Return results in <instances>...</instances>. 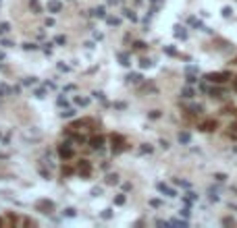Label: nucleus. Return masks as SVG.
<instances>
[{"mask_svg": "<svg viewBox=\"0 0 237 228\" xmlns=\"http://www.w3.org/2000/svg\"><path fill=\"white\" fill-rule=\"evenodd\" d=\"M229 77H231V73H227V71H216V73H208L206 79L212 83H225V81H229Z\"/></svg>", "mask_w": 237, "mask_h": 228, "instance_id": "nucleus-1", "label": "nucleus"}, {"mask_svg": "<svg viewBox=\"0 0 237 228\" xmlns=\"http://www.w3.org/2000/svg\"><path fill=\"white\" fill-rule=\"evenodd\" d=\"M35 209H38V212H42V214H50V212L54 209V203H52V201H48V199H40L38 203H35Z\"/></svg>", "mask_w": 237, "mask_h": 228, "instance_id": "nucleus-2", "label": "nucleus"}, {"mask_svg": "<svg viewBox=\"0 0 237 228\" xmlns=\"http://www.w3.org/2000/svg\"><path fill=\"white\" fill-rule=\"evenodd\" d=\"M58 156L63 160H71L73 158V147H71L69 143H60L58 145Z\"/></svg>", "mask_w": 237, "mask_h": 228, "instance_id": "nucleus-3", "label": "nucleus"}, {"mask_svg": "<svg viewBox=\"0 0 237 228\" xmlns=\"http://www.w3.org/2000/svg\"><path fill=\"white\" fill-rule=\"evenodd\" d=\"M110 143H112V152L118 153L121 149H123V143H125V139L121 137V135H112V137H110Z\"/></svg>", "mask_w": 237, "mask_h": 228, "instance_id": "nucleus-4", "label": "nucleus"}, {"mask_svg": "<svg viewBox=\"0 0 237 228\" xmlns=\"http://www.w3.org/2000/svg\"><path fill=\"white\" fill-rule=\"evenodd\" d=\"M46 11H48V13H60V11H63V2H60V0H48V4H46Z\"/></svg>", "mask_w": 237, "mask_h": 228, "instance_id": "nucleus-5", "label": "nucleus"}, {"mask_svg": "<svg viewBox=\"0 0 237 228\" xmlns=\"http://www.w3.org/2000/svg\"><path fill=\"white\" fill-rule=\"evenodd\" d=\"M216 127H218V123H216V120H206V123L200 124V131H204V133H212V131H216Z\"/></svg>", "mask_w": 237, "mask_h": 228, "instance_id": "nucleus-6", "label": "nucleus"}, {"mask_svg": "<svg viewBox=\"0 0 237 228\" xmlns=\"http://www.w3.org/2000/svg\"><path fill=\"white\" fill-rule=\"evenodd\" d=\"M156 189H158L160 193H164L167 197H177V191H175V189H168L164 183H158V185H156Z\"/></svg>", "mask_w": 237, "mask_h": 228, "instance_id": "nucleus-7", "label": "nucleus"}, {"mask_svg": "<svg viewBox=\"0 0 237 228\" xmlns=\"http://www.w3.org/2000/svg\"><path fill=\"white\" fill-rule=\"evenodd\" d=\"M104 141H106V139L102 137V135H96V137L90 139V145L94 147V149H100V147H104Z\"/></svg>", "mask_w": 237, "mask_h": 228, "instance_id": "nucleus-8", "label": "nucleus"}, {"mask_svg": "<svg viewBox=\"0 0 237 228\" xmlns=\"http://www.w3.org/2000/svg\"><path fill=\"white\" fill-rule=\"evenodd\" d=\"M90 172H92L90 162H87V160H81V162H79V174H83V176H90Z\"/></svg>", "mask_w": 237, "mask_h": 228, "instance_id": "nucleus-9", "label": "nucleus"}, {"mask_svg": "<svg viewBox=\"0 0 237 228\" xmlns=\"http://www.w3.org/2000/svg\"><path fill=\"white\" fill-rule=\"evenodd\" d=\"M189 141H191V135H189V133H179V143H183V145H187Z\"/></svg>", "mask_w": 237, "mask_h": 228, "instance_id": "nucleus-10", "label": "nucleus"}, {"mask_svg": "<svg viewBox=\"0 0 237 228\" xmlns=\"http://www.w3.org/2000/svg\"><path fill=\"white\" fill-rule=\"evenodd\" d=\"M181 96H183V97H187V100H191V97H194L195 93H194V89H191V87H183Z\"/></svg>", "mask_w": 237, "mask_h": 228, "instance_id": "nucleus-11", "label": "nucleus"}, {"mask_svg": "<svg viewBox=\"0 0 237 228\" xmlns=\"http://www.w3.org/2000/svg\"><path fill=\"white\" fill-rule=\"evenodd\" d=\"M29 4H31V8H34V13H35V15H40V13H42V6H40V0H31Z\"/></svg>", "mask_w": 237, "mask_h": 228, "instance_id": "nucleus-12", "label": "nucleus"}, {"mask_svg": "<svg viewBox=\"0 0 237 228\" xmlns=\"http://www.w3.org/2000/svg\"><path fill=\"white\" fill-rule=\"evenodd\" d=\"M94 15H96V17H100V19H104V17H106V8H104V6L94 8Z\"/></svg>", "mask_w": 237, "mask_h": 228, "instance_id": "nucleus-13", "label": "nucleus"}, {"mask_svg": "<svg viewBox=\"0 0 237 228\" xmlns=\"http://www.w3.org/2000/svg\"><path fill=\"white\" fill-rule=\"evenodd\" d=\"M60 116H63V118H73V116H75V110H73V108H67V110L60 112Z\"/></svg>", "mask_w": 237, "mask_h": 228, "instance_id": "nucleus-14", "label": "nucleus"}, {"mask_svg": "<svg viewBox=\"0 0 237 228\" xmlns=\"http://www.w3.org/2000/svg\"><path fill=\"white\" fill-rule=\"evenodd\" d=\"M106 183H108V185H117L118 183V174H108V176H106Z\"/></svg>", "mask_w": 237, "mask_h": 228, "instance_id": "nucleus-15", "label": "nucleus"}, {"mask_svg": "<svg viewBox=\"0 0 237 228\" xmlns=\"http://www.w3.org/2000/svg\"><path fill=\"white\" fill-rule=\"evenodd\" d=\"M118 60H121V64H123V67H129V64H131L127 54H118Z\"/></svg>", "mask_w": 237, "mask_h": 228, "instance_id": "nucleus-16", "label": "nucleus"}, {"mask_svg": "<svg viewBox=\"0 0 237 228\" xmlns=\"http://www.w3.org/2000/svg\"><path fill=\"white\" fill-rule=\"evenodd\" d=\"M63 216H67V218H75V216H77V212L73 209V207H67V209L63 212Z\"/></svg>", "mask_w": 237, "mask_h": 228, "instance_id": "nucleus-17", "label": "nucleus"}, {"mask_svg": "<svg viewBox=\"0 0 237 228\" xmlns=\"http://www.w3.org/2000/svg\"><path fill=\"white\" fill-rule=\"evenodd\" d=\"M140 67H141V69H150V67H152V60H148V58H141V60H140Z\"/></svg>", "mask_w": 237, "mask_h": 228, "instance_id": "nucleus-18", "label": "nucleus"}, {"mask_svg": "<svg viewBox=\"0 0 237 228\" xmlns=\"http://www.w3.org/2000/svg\"><path fill=\"white\" fill-rule=\"evenodd\" d=\"M140 152H141V153H152V145L144 143V145H141V147H140Z\"/></svg>", "mask_w": 237, "mask_h": 228, "instance_id": "nucleus-19", "label": "nucleus"}, {"mask_svg": "<svg viewBox=\"0 0 237 228\" xmlns=\"http://www.w3.org/2000/svg\"><path fill=\"white\" fill-rule=\"evenodd\" d=\"M175 29H177V31H175V33H177V37H181V40H185V37H187V33L183 31V27H175Z\"/></svg>", "mask_w": 237, "mask_h": 228, "instance_id": "nucleus-20", "label": "nucleus"}, {"mask_svg": "<svg viewBox=\"0 0 237 228\" xmlns=\"http://www.w3.org/2000/svg\"><path fill=\"white\" fill-rule=\"evenodd\" d=\"M123 13H125V17H127V19H131V21H137V15L133 13V11H123Z\"/></svg>", "mask_w": 237, "mask_h": 228, "instance_id": "nucleus-21", "label": "nucleus"}, {"mask_svg": "<svg viewBox=\"0 0 237 228\" xmlns=\"http://www.w3.org/2000/svg\"><path fill=\"white\" fill-rule=\"evenodd\" d=\"M75 102L79 104V106H87V104H90V100H87V97H75Z\"/></svg>", "mask_w": 237, "mask_h": 228, "instance_id": "nucleus-22", "label": "nucleus"}, {"mask_svg": "<svg viewBox=\"0 0 237 228\" xmlns=\"http://www.w3.org/2000/svg\"><path fill=\"white\" fill-rule=\"evenodd\" d=\"M189 214H191V205H187V207H183V209H181L183 218H189Z\"/></svg>", "mask_w": 237, "mask_h": 228, "instance_id": "nucleus-23", "label": "nucleus"}, {"mask_svg": "<svg viewBox=\"0 0 237 228\" xmlns=\"http://www.w3.org/2000/svg\"><path fill=\"white\" fill-rule=\"evenodd\" d=\"M127 79H129L131 83H137V81H141V75H135V73H133V75H129Z\"/></svg>", "mask_w": 237, "mask_h": 228, "instance_id": "nucleus-24", "label": "nucleus"}, {"mask_svg": "<svg viewBox=\"0 0 237 228\" xmlns=\"http://www.w3.org/2000/svg\"><path fill=\"white\" fill-rule=\"evenodd\" d=\"M189 110H191V114H200V110H202V106H198V104H194V106H189Z\"/></svg>", "mask_w": 237, "mask_h": 228, "instance_id": "nucleus-25", "label": "nucleus"}, {"mask_svg": "<svg viewBox=\"0 0 237 228\" xmlns=\"http://www.w3.org/2000/svg\"><path fill=\"white\" fill-rule=\"evenodd\" d=\"M231 15H233V8H231V6H225L223 8V17H227V19H229Z\"/></svg>", "mask_w": 237, "mask_h": 228, "instance_id": "nucleus-26", "label": "nucleus"}, {"mask_svg": "<svg viewBox=\"0 0 237 228\" xmlns=\"http://www.w3.org/2000/svg\"><path fill=\"white\" fill-rule=\"evenodd\" d=\"M114 203H117V205H123V203H125V195H117V197H114Z\"/></svg>", "mask_w": 237, "mask_h": 228, "instance_id": "nucleus-27", "label": "nucleus"}, {"mask_svg": "<svg viewBox=\"0 0 237 228\" xmlns=\"http://www.w3.org/2000/svg\"><path fill=\"white\" fill-rule=\"evenodd\" d=\"M8 29H11V25H8V23H0V35H2V33H7Z\"/></svg>", "mask_w": 237, "mask_h": 228, "instance_id": "nucleus-28", "label": "nucleus"}, {"mask_svg": "<svg viewBox=\"0 0 237 228\" xmlns=\"http://www.w3.org/2000/svg\"><path fill=\"white\" fill-rule=\"evenodd\" d=\"M65 41H67V37H65V35H56V37H54V44H60V46H63Z\"/></svg>", "mask_w": 237, "mask_h": 228, "instance_id": "nucleus-29", "label": "nucleus"}, {"mask_svg": "<svg viewBox=\"0 0 237 228\" xmlns=\"http://www.w3.org/2000/svg\"><path fill=\"white\" fill-rule=\"evenodd\" d=\"M148 116H150V118H160V116H162V112H160V110H152L150 114H148Z\"/></svg>", "mask_w": 237, "mask_h": 228, "instance_id": "nucleus-30", "label": "nucleus"}, {"mask_svg": "<svg viewBox=\"0 0 237 228\" xmlns=\"http://www.w3.org/2000/svg\"><path fill=\"white\" fill-rule=\"evenodd\" d=\"M23 48H25V50H38V46H35V44H29V41H25V44H23Z\"/></svg>", "mask_w": 237, "mask_h": 228, "instance_id": "nucleus-31", "label": "nucleus"}, {"mask_svg": "<svg viewBox=\"0 0 237 228\" xmlns=\"http://www.w3.org/2000/svg\"><path fill=\"white\" fill-rule=\"evenodd\" d=\"M214 179L218 180V183H225V180H227V174H214Z\"/></svg>", "mask_w": 237, "mask_h": 228, "instance_id": "nucleus-32", "label": "nucleus"}, {"mask_svg": "<svg viewBox=\"0 0 237 228\" xmlns=\"http://www.w3.org/2000/svg\"><path fill=\"white\" fill-rule=\"evenodd\" d=\"M175 183H177L179 187H185V189H189V183H187V180H179V179H177Z\"/></svg>", "mask_w": 237, "mask_h": 228, "instance_id": "nucleus-33", "label": "nucleus"}, {"mask_svg": "<svg viewBox=\"0 0 237 228\" xmlns=\"http://www.w3.org/2000/svg\"><path fill=\"white\" fill-rule=\"evenodd\" d=\"M110 216H112V209H104V212H102V218H104V220H108Z\"/></svg>", "mask_w": 237, "mask_h": 228, "instance_id": "nucleus-34", "label": "nucleus"}, {"mask_svg": "<svg viewBox=\"0 0 237 228\" xmlns=\"http://www.w3.org/2000/svg\"><path fill=\"white\" fill-rule=\"evenodd\" d=\"M133 46H135V50H144V48H146V44H144V41H135Z\"/></svg>", "mask_w": 237, "mask_h": 228, "instance_id": "nucleus-35", "label": "nucleus"}, {"mask_svg": "<svg viewBox=\"0 0 237 228\" xmlns=\"http://www.w3.org/2000/svg\"><path fill=\"white\" fill-rule=\"evenodd\" d=\"M150 205L152 207H160V199H150Z\"/></svg>", "mask_w": 237, "mask_h": 228, "instance_id": "nucleus-36", "label": "nucleus"}, {"mask_svg": "<svg viewBox=\"0 0 237 228\" xmlns=\"http://www.w3.org/2000/svg\"><path fill=\"white\" fill-rule=\"evenodd\" d=\"M23 83H25V85H34L35 79H34V77H31V79H23Z\"/></svg>", "mask_w": 237, "mask_h": 228, "instance_id": "nucleus-37", "label": "nucleus"}, {"mask_svg": "<svg viewBox=\"0 0 237 228\" xmlns=\"http://www.w3.org/2000/svg\"><path fill=\"white\" fill-rule=\"evenodd\" d=\"M44 96H46V91H44V89H38V91H35V97H44Z\"/></svg>", "mask_w": 237, "mask_h": 228, "instance_id": "nucleus-38", "label": "nucleus"}, {"mask_svg": "<svg viewBox=\"0 0 237 228\" xmlns=\"http://www.w3.org/2000/svg\"><path fill=\"white\" fill-rule=\"evenodd\" d=\"M108 23H110V25H118V19H114V17H108Z\"/></svg>", "mask_w": 237, "mask_h": 228, "instance_id": "nucleus-39", "label": "nucleus"}, {"mask_svg": "<svg viewBox=\"0 0 237 228\" xmlns=\"http://www.w3.org/2000/svg\"><path fill=\"white\" fill-rule=\"evenodd\" d=\"M40 174H42L44 179H50V172H46V170H44V168H40Z\"/></svg>", "mask_w": 237, "mask_h": 228, "instance_id": "nucleus-40", "label": "nucleus"}, {"mask_svg": "<svg viewBox=\"0 0 237 228\" xmlns=\"http://www.w3.org/2000/svg\"><path fill=\"white\" fill-rule=\"evenodd\" d=\"M114 108H118V110H123V108H125V102H117V104H114Z\"/></svg>", "mask_w": 237, "mask_h": 228, "instance_id": "nucleus-41", "label": "nucleus"}, {"mask_svg": "<svg viewBox=\"0 0 237 228\" xmlns=\"http://www.w3.org/2000/svg\"><path fill=\"white\" fill-rule=\"evenodd\" d=\"M195 81H198V79H195L194 75H189V73H187V83H195Z\"/></svg>", "mask_w": 237, "mask_h": 228, "instance_id": "nucleus-42", "label": "nucleus"}, {"mask_svg": "<svg viewBox=\"0 0 237 228\" xmlns=\"http://www.w3.org/2000/svg\"><path fill=\"white\" fill-rule=\"evenodd\" d=\"M58 106H67V97H58Z\"/></svg>", "mask_w": 237, "mask_h": 228, "instance_id": "nucleus-43", "label": "nucleus"}, {"mask_svg": "<svg viewBox=\"0 0 237 228\" xmlns=\"http://www.w3.org/2000/svg\"><path fill=\"white\" fill-rule=\"evenodd\" d=\"M2 46H4V48H11L13 44H11V41H8V40H2Z\"/></svg>", "mask_w": 237, "mask_h": 228, "instance_id": "nucleus-44", "label": "nucleus"}, {"mask_svg": "<svg viewBox=\"0 0 237 228\" xmlns=\"http://www.w3.org/2000/svg\"><path fill=\"white\" fill-rule=\"evenodd\" d=\"M108 2H110V4H117V0H108Z\"/></svg>", "mask_w": 237, "mask_h": 228, "instance_id": "nucleus-45", "label": "nucleus"}, {"mask_svg": "<svg viewBox=\"0 0 237 228\" xmlns=\"http://www.w3.org/2000/svg\"><path fill=\"white\" fill-rule=\"evenodd\" d=\"M235 89H237V81H235Z\"/></svg>", "mask_w": 237, "mask_h": 228, "instance_id": "nucleus-46", "label": "nucleus"}, {"mask_svg": "<svg viewBox=\"0 0 237 228\" xmlns=\"http://www.w3.org/2000/svg\"><path fill=\"white\" fill-rule=\"evenodd\" d=\"M0 226H2V220H0Z\"/></svg>", "mask_w": 237, "mask_h": 228, "instance_id": "nucleus-47", "label": "nucleus"}]
</instances>
